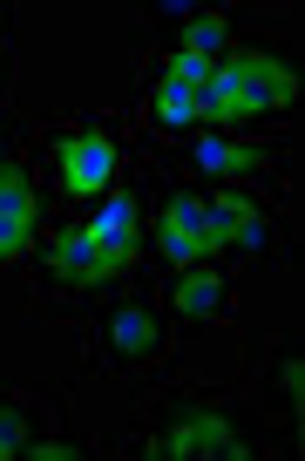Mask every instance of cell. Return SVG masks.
I'll return each mask as SVG.
<instances>
[{
  "label": "cell",
  "mask_w": 305,
  "mask_h": 461,
  "mask_svg": "<svg viewBox=\"0 0 305 461\" xmlns=\"http://www.w3.org/2000/svg\"><path fill=\"white\" fill-rule=\"evenodd\" d=\"M299 95V75L285 55H224L218 82L203 88V122H258V115L285 109Z\"/></svg>",
  "instance_id": "1"
},
{
  "label": "cell",
  "mask_w": 305,
  "mask_h": 461,
  "mask_svg": "<svg viewBox=\"0 0 305 461\" xmlns=\"http://www.w3.org/2000/svg\"><path fill=\"white\" fill-rule=\"evenodd\" d=\"M149 455H224V461H245L258 455L251 447V434L238 428L231 414H218V407H203V401H170L157 420V447Z\"/></svg>",
  "instance_id": "2"
},
{
  "label": "cell",
  "mask_w": 305,
  "mask_h": 461,
  "mask_svg": "<svg viewBox=\"0 0 305 461\" xmlns=\"http://www.w3.org/2000/svg\"><path fill=\"white\" fill-rule=\"evenodd\" d=\"M48 272H55L61 285H75V292H95V285H116V278H130V251L95 245V238H88V224H82V230H61V238H55V251H48Z\"/></svg>",
  "instance_id": "3"
},
{
  "label": "cell",
  "mask_w": 305,
  "mask_h": 461,
  "mask_svg": "<svg viewBox=\"0 0 305 461\" xmlns=\"http://www.w3.org/2000/svg\"><path fill=\"white\" fill-rule=\"evenodd\" d=\"M163 258L170 265H197V258H218V238H211V203L203 197H190V190H176L170 197V211H163Z\"/></svg>",
  "instance_id": "4"
},
{
  "label": "cell",
  "mask_w": 305,
  "mask_h": 461,
  "mask_svg": "<svg viewBox=\"0 0 305 461\" xmlns=\"http://www.w3.org/2000/svg\"><path fill=\"white\" fill-rule=\"evenodd\" d=\"M61 190L68 197H109V176H116V143L102 130H82V136H61Z\"/></svg>",
  "instance_id": "5"
},
{
  "label": "cell",
  "mask_w": 305,
  "mask_h": 461,
  "mask_svg": "<svg viewBox=\"0 0 305 461\" xmlns=\"http://www.w3.org/2000/svg\"><path fill=\"white\" fill-rule=\"evenodd\" d=\"M211 238H218V251H272V217L258 211L251 197H238V190H218L211 197Z\"/></svg>",
  "instance_id": "6"
},
{
  "label": "cell",
  "mask_w": 305,
  "mask_h": 461,
  "mask_svg": "<svg viewBox=\"0 0 305 461\" xmlns=\"http://www.w3.org/2000/svg\"><path fill=\"white\" fill-rule=\"evenodd\" d=\"M157 353H163V326L143 305H122V312L102 326V360L109 366H136V360H157Z\"/></svg>",
  "instance_id": "7"
},
{
  "label": "cell",
  "mask_w": 305,
  "mask_h": 461,
  "mask_svg": "<svg viewBox=\"0 0 305 461\" xmlns=\"http://www.w3.org/2000/svg\"><path fill=\"white\" fill-rule=\"evenodd\" d=\"M28 238H34V190L14 163H0V265L21 258Z\"/></svg>",
  "instance_id": "8"
},
{
  "label": "cell",
  "mask_w": 305,
  "mask_h": 461,
  "mask_svg": "<svg viewBox=\"0 0 305 461\" xmlns=\"http://www.w3.org/2000/svg\"><path fill=\"white\" fill-rule=\"evenodd\" d=\"M265 163H272V149H258V143H231V136H203L197 143V170H211V176H258Z\"/></svg>",
  "instance_id": "9"
},
{
  "label": "cell",
  "mask_w": 305,
  "mask_h": 461,
  "mask_svg": "<svg viewBox=\"0 0 305 461\" xmlns=\"http://www.w3.org/2000/svg\"><path fill=\"white\" fill-rule=\"evenodd\" d=\"M88 238L109 245V251H130L136 245V197H130V190H109V197H102V211L88 217Z\"/></svg>",
  "instance_id": "10"
},
{
  "label": "cell",
  "mask_w": 305,
  "mask_h": 461,
  "mask_svg": "<svg viewBox=\"0 0 305 461\" xmlns=\"http://www.w3.org/2000/svg\"><path fill=\"white\" fill-rule=\"evenodd\" d=\"M149 115H157L163 130H197V122H203V102H197V88H184V82L163 75L157 95H149Z\"/></svg>",
  "instance_id": "11"
},
{
  "label": "cell",
  "mask_w": 305,
  "mask_h": 461,
  "mask_svg": "<svg viewBox=\"0 0 305 461\" xmlns=\"http://www.w3.org/2000/svg\"><path fill=\"white\" fill-rule=\"evenodd\" d=\"M176 305H184V319H211V312L224 305V278H218V272H197V265H190L184 285H176Z\"/></svg>",
  "instance_id": "12"
},
{
  "label": "cell",
  "mask_w": 305,
  "mask_h": 461,
  "mask_svg": "<svg viewBox=\"0 0 305 461\" xmlns=\"http://www.w3.org/2000/svg\"><path fill=\"white\" fill-rule=\"evenodd\" d=\"M224 48H231V28H224V14H190V21H184V55L224 61Z\"/></svg>",
  "instance_id": "13"
},
{
  "label": "cell",
  "mask_w": 305,
  "mask_h": 461,
  "mask_svg": "<svg viewBox=\"0 0 305 461\" xmlns=\"http://www.w3.org/2000/svg\"><path fill=\"white\" fill-rule=\"evenodd\" d=\"M163 75H170V82H184V88H211L218 82V61H203V55H184V48H176V55H163Z\"/></svg>",
  "instance_id": "14"
},
{
  "label": "cell",
  "mask_w": 305,
  "mask_h": 461,
  "mask_svg": "<svg viewBox=\"0 0 305 461\" xmlns=\"http://www.w3.org/2000/svg\"><path fill=\"white\" fill-rule=\"evenodd\" d=\"M28 441H34L28 407H0V455H28Z\"/></svg>",
  "instance_id": "15"
},
{
  "label": "cell",
  "mask_w": 305,
  "mask_h": 461,
  "mask_svg": "<svg viewBox=\"0 0 305 461\" xmlns=\"http://www.w3.org/2000/svg\"><path fill=\"white\" fill-rule=\"evenodd\" d=\"M299 387H305L299 353H285V366H278V407H285V414H299Z\"/></svg>",
  "instance_id": "16"
},
{
  "label": "cell",
  "mask_w": 305,
  "mask_h": 461,
  "mask_svg": "<svg viewBox=\"0 0 305 461\" xmlns=\"http://www.w3.org/2000/svg\"><path fill=\"white\" fill-rule=\"evenodd\" d=\"M28 455L34 461H82L88 447H75V441H28Z\"/></svg>",
  "instance_id": "17"
}]
</instances>
